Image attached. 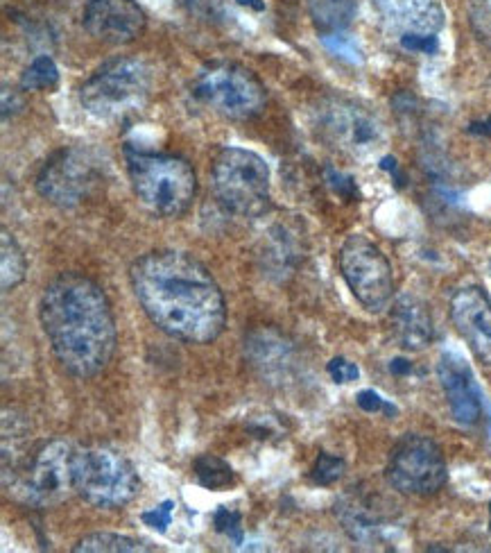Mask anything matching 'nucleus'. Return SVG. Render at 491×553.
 <instances>
[{
	"instance_id": "nucleus-8",
	"label": "nucleus",
	"mask_w": 491,
	"mask_h": 553,
	"mask_svg": "<svg viewBox=\"0 0 491 553\" xmlns=\"http://www.w3.org/2000/svg\"><path fill=\"white\" fill-rule=\"evenodd\" d=\"M193 93L215 114L231 121H247L258 116L267 100L261 80L249 68L231 62L206 66L195 78Z\"/></svg>"
},
{
	"instance_id": "nucleus-10",
	"label": "nucleus",
	"mask_w": 491,
	"mask_h": 553,
	"mask_svg": "<svg viewBox=\"0 0 491 553\" xmlns=\"http://www.w3.org/2000/svg\"><path fill=\"white\" fill-rule=\"evenodd\" d=\"M387 483L401 495H435L449 481V467L437 442L419 433H406L390 452Z\"/></svg>"
},
{
	"instance_id": "nucleus-12",
	"label": "nucleus",
	"mask_w": 491,
	"mask_h": 553,
	"mask_svg": "<svg viewBox=\"0 0 491 553\" xmlns=\"http://www.w3.org/2000/svg\"><path fill=\"white\" fill-rule=\"evenodd\" d=\"M317 127L333 148L358 159L372 157L385 146L383 123L351 100H324L317 109Z\"/></svg>"
},
{
	"instance_id": "nucleus-17",
	"label": "nucleus",
	"mask_w": 491,
	"mask_h": 553,
	"mask_svg": "<svg viewBox=\"0 0 491 553\" xmlns=\"http://www.w3.org/2000/svg\"><path fill=\"white\" fill-rule=\"evenodd\" d=\"M394 338L410 352H421L433 343L435 327L428 306L415 295H401L390 313Z\"/></svg>"
},
{
	"instance_id": "nucleus-2",
	"label": "nucleus",
	"mask_w": 491,
	"mask_h": 553,
	"mask_svg": "<svg viewBox=\"0 0 491 553\" xmlns=\"http://www.w3.org/2000/svg\"><path fill=\"white\" fill-rule=\"evenodd\" d=\"M39 318L59 365L73 377H96L114 359V311L93 279L80 272L53 279L41 295Z\"/></svg>"
},
{
	"instance_id": "nucleus-29",
	"label": "nucleus",
	"mask_w": 491,
	"mask_h": 553,
	"mask_svg": "<svg viewBox=\"0 0 491 553\" xmlns=\"http://www.w3.org/2000/svg\"><path fill=\"white\" fill-rule=\"evenodd\" d=\"M471 25L482 44L491 48V0H480L471 7Z\"/></svg>"
},
{
	"instance_id": "nucleus-22",
	"label": "nucleus",
	"mask_w": 491,
	"mask_h": 553,
	"mask_svg": "<svg viewBox=\"0 0 491 553\" xmlns=\"http://www.w3.org/2000/svg\"><path fill=\"white\" fill-rule=\"evenodd\" d=\"M75 553H139L152 551L148 544L118 533H91L73 547Z\"/></svg>"
},
{
	"instance_id": "nucleus-15",
	"label": "nucleus",
	"mask_w": 491,
	"mask_h": 553,
	"mask_svg": "<svg viewBox=\"0 0 491 553\" xmlns=\"http://www.w3.org/2000/svg\"><path fill=\"white\" fill-rule=\"evenodd\" d=\"M437 374L455 422L464 427L478 424L482 418V393L467 359L458 352H444L437 363Z\"/></svg>"
},
{
	"instance_id": "nucleus-16",
	"label": "nucleus",
	"mask_w": 491,
	"mask_h": 553,
	"mask_svg": "<svg viewBox=\"0 0 491 553\" xmlns=\"http://www.w3.org/2000/svg\"><path fill=\"white\" fill-rule=\"evenodd\" d=\"M387 25L403 34H437L444 28L439 0H374Z\"/></svg>"
},
{
	"instance_id": "nucleus-7",
	"label": "nucleus",
	"mask_w": 491,
	"mask_h": 553,
	"mask_svg": "<svg viewBox=\"0 0 491 553\" xmlns=\"http://www.w3.org/2000/svg\"><path fill=\"white\" fill-rule=\"evenodd\" d=\"M73 465L75 449L66 440H50L3 481L5 488L25 504L53 508L75 492Z\"/></svg>"
},
{
	"instance_id": "nucleus-5",
	"label": "nucleus",
	"mask_w": 491,
	"mask_h": 553,
	"mask_svg": "<svg viewBox=\"0 0 491 553\" xmlns=\"http://www.w3.org/2000/svg\"><path fill=\"white\" fill-rule=\"evenodd\" d=\"M211 184L218 202L236 216L256 218L270 207V166L252 150H222L213 161Z\"/></svg>"
},
{
	"instance_id": "nucleus-25",
	"label": "nucleus",
	"mask_w": 491,
	"mask_h": 553,
	"mask_svg": "<svg viewBox=\"0 0 491 553\" xmlns=\"http://www.w3.org/2000/svg\"><path fill=\"white\" fill-rule=\"evenodd\" d=\"M59 84V68L48 55H41L25 68L21 89L25 91H50Z\"/></svg>"
},
{
	"instance_id": "nucleus-23",
	"label": "nucleus",
	"mask_w": 491,
	"mask_h": 553,
	"mask_svg": "<svg viewBox=\"0 0 491 553\" xmlns=\"http://www.w3.org/2000/svg\"><path fill=\"white\" fill-rule=\"evenodd\" d=\"M310 12L317 28L324 32H340L356 14V0H310Z\"/></svg>"
},
{
	"instance_id": "nucleus-37",
	"label": "nucleus",
	"mask_w": 491,
	"mask_h": 553,
	"mask_svg": "<svg viewBox=\"0 0 491 553\" xmlns=\"http://www.w3.org/2000/svg\"><path fill=\"white\" fill-rule=\"evenodd\" d=\"M467 130L471 134H480V136H491V118H487V121H480V123H471Z\"/></svg>"
},
{
	"instance_id": "nucleus-19",
	"label": "nucleus",
	"mask_w": 491,
	"mask_h": 553,
	"mask_svg": "<svg viewBox=\"0 0 491 553\" xmlns=\"http://www.w3.org/2000/svg\"><path fill=\"white\" fill-rule=\"evenodd\" d=\"M335 513H338L340 522L344 524V529L349 531L353 540L369 542L376 538L378 529H381V515H378L376 510H372L369 501L360 499L356 495L344 497L338 504V508H335Z\"/></svg>"
},
{
	"instance_id": "nucleus-34",
	"label": "nucleus",
	"mask_w": 491,
	"mask_h": 553,
	"mask_svg": "<svg viewBox=\"0 0 491 553\" xmlns=\"http://www.w3.org/2000/svg\"><path fill=\"white\" fill-rule=\"evenodd\" d=\"M329 184L335 189V193H340L342 198H353V195H358L356 191V184H353L351 177L347 175H340V173H335V170H329Z\"/></svg>"
},
{
	"instance_id": "nucleus-21",
	"label": "nucleus",
	"mask_w": 491,
	"mask_h": 553,
	"mask_svg": "<svg viewBox=\"0 0 491 553\" xmlns=\"http://www.w3.org/2000/svg\"><path fill=\"white\" fill-rule=\"evenodd\" d=\"M25 275H28V259H25L16 238L3 229V236H0V279H3V291H14L23 282Z\"/></svg>"
},
{
	"instance_id": "nucleus-33",
	"label": "nucleus",
	"mask_w": 491,
	"mask_h": 553,
	"mask_svg": "<svg viewBox=\"0 0 491 553\" xmlns=\"http://www.w3.org/2000/svg\"><path fill=\"white\" fill-rule=\"evenodd\" d=\"M356 402L365 413H385V415L396 413V408L392 404H387L381 395L374 393V390H363V393H358Z\"/></svg>"
},
{
	"instance_id": "nucleus-36",
	"label": "nucleus",
	"mask_w": 491,
	"mask_h": 553,
	"mask_svg": "<svg viewBox=\"0 0 491 553\" xmlns=\"http://www.w3.org/2000/svg\"><path fill=\"white\" fill-rule=\"evenodd\" d=\"M381 168H385V170H390V173L394 175V180H396V184H399V186H403V175L399 173V166H396V159H392V157H385V159L381 161Z\"/></svg>"
},
{
	"instance_id": "nucleus-6",
	"label": "nucleus",
	"mask_w": 491,
	"mask_h": 553,
	"mask_svg": "<svg viewBox=\"0 0 491 553\" xmlns=\"http://www.w3.org/2000/svg\"><path fill=\"white\" fill-rule=\"evenodd\" d=\"M75 492L86 504L111 510L132 501L141 490L139 472L125 454L107 445H93L75 452Z\"/></svg>"
},
{
	"instance_id": "nucleus-18",
	"label": "nucleus",
	"mask_w": 491,
	"mask_h": 553,
	"mask_svg": "<svg viewBox=\"0 0 491 553\" xmlns=\"http://www.w3.org/2000/svg\"><path fill=\"white\" fill-rule=\"evenodd\" d=\"M245 354L252 368L261 377L281 381L288 374L292 361V345L277 329H256L245 340Z\"/></svg>"
},
{
	"instance_id": "nucleus-26",
	"label": "nucleus",
	"mask_w": 491,
	"mask_h": 553,
	"mask_svg": "<svg viewBox=\"0 0 491 553\" xmlns=\"http://www.w3.org/2000/svg\"><path fill=\"white\" fill-rule=\"evenodd\" d=\"M344 470H347V463H344L340 456L322 452L317 456L313 472H310V479H313L317 486H333L335 481L342 479Z\"/></svg>"
},
{
	"instance_id": "nucleus-3",
	"label": "nucleus",
	"mask_w": 491,
	"mask_h": 553,
	"mask_svg": "<svg viewBox=\"0 0 491 553\" xmlns=\"http://www.w3.org/2000/svg\"><path fill=\"white\" fill-rule=\"evenodd\" d=\"M127 173L134 195L154 216L177 218L195 200V170L182 157L127 150Z\"/></svg>"
},
{
	"instance_id": "nucleus-4",
	"label": "nucleus",
	"mask_w": 491,
	"mask_h": 553,
	"mask_svg": "<svg viewBox=\"0 0 491 553\" xmlns=\"http://www.w3.org/2000/svg\"><path fill=\"white\" fill-rule=\"evenodd\" d=\"M152 68L139 57H118L102 64L80 87V102L100 121H116L143 109L152 93Z\"/></svg>"
},
{
	"instance_id": "nucleus-9",
	"label": "nucleus",
	"mask_w": 491,
	"mask_h": 553,
	"mask_svg": "<svg viewBox=\"0 0 491 553\" xmlns=\"http://www.w3.org/2000/svg\"><path fill=\"white\" fill-rule=\"evenodd\" d=\"M102 161L86 148H62L48 157L37 175V191L59 209H73L89 200L102 184Z\"/></svg>"
},
{
	"instance_id": "nucleus-27",
	"label": "nucleus",
	"mask_w": 491,
	"mask_h": 553,
	"mask_svg": "<svg viewBox=\"0 0 491 553\" xmlns=\"http://www.w3.org/2000/svg\"><path fill=\"white\" fill-rule=\"evenodd\" d=\"M213 524H215V531L227 535L234 544L243 542V526H240L243 524V517H240L238 510L220 506L213 515Z\"/></svg>"
},
{
	"instance_id": "nucleus-30",
	"label": "nucleus",
	"mask_w": 491,
	"mask_h": 553,
	"mask_svg": "<svg viewBox=\"0 0 491 553\" xmlns=\"http://www.w3.org/2000/svg\"><path fill=\"white\" fill-rule=\"evenodd\" d=\"M175 501H163V504H159L157 508L152 510H145V513L141 515V520L145 526H150L152 531L157 533H168V526L172 524V510H175Z\"/></svg>"
},
{
	"instance_id": "nucleus-13",
	"label": "nucleus",
	"mask_w": 491,
	"mask_h": 553,
	"mask_svg": "<svg viewBox=\"0 0 491 553\" xmlns=\"http://www.w3.org/2000/svg\"><path fill=\"white\" fill-rule=\"evenodd\" d=\"M84 28L105 44H132L145 30V14L134 0H86Z\"/></svg>"
},
{
	"instance_id": "nucleus-35",
	"label": "nucleus",
	"mask_w": 491,
	"mask_h": 553,
	"mask_svg": "<svg viewBox=\"0 0 491 553\" xmlns=\"http://www.w3.org/2000/svg\"><path fill=\"white\" fill-rule=\"evenodd\" d=\"M390 372L396 374V377H403V374H410L412 372V363L406 361V359H394L390 363Z\"/></svg>"
},
{
	"instance_id": "nucleus-11",
	"label": "nucleus",
	"mask_w": 491,
	"mask_h": 553,
	"mask_svg": "<svg viewBox=\"0 0 491 553\" xmlns=\"http://www.w3.org/2000/svg\"><path fill=\"white\" fill-rule=\"evenodd\" d=\"M340 270L353 297L367 311L378 313L390 306L394 295V272L378 245L363 234H353L340 250Z\"/></svg>"
},
{
	"instance_id": "nucleus-24",
	"label": "nucleus",
	"mask_w": 491,
	"mask_h": 553,
	"mask_svg": "<svg viewBox=\"0 0 491 553\" xmlns=\"http://www.w3.org/2000/svg\"><path fill=\"white\" fill-rule=\"evenodd\" d=\"M193 472L197 483L206 490H225L236 481L234 467L213 454L197 456L193 463Z\"/></svg>"
},
{
	"instance_id": "nucleus-38",
	"label": "nucleus",
	"mask_w": 491,
	"mask_h": 553,
	"mask_svg": "<svg viewBox=\"0 0 491 553\" xmlns=\"http://www.w3.org/2000/svg\"><path fill=\"white\" fill-rule=\"evenodd\" d=\"M489 531H491V506H489Z\"/></svg>"
},
{
	"instance_id": "nucleus-20",
	"label": "nucleus",
	"mask_w": 491,
	"mask_h": 553,
	"mask_svg": "<svg viewBox=\"0 0 491 553\" xmlns=\"http://www.w3.org/2000/svg\"><path fill=\"white\" fill-rule=\"evenodd\" d=\"M299 259L297 248L292 245V238L283 227H277L270 234V241H267L263 250V261L265 270L270 277L283 279V275H290L295 270V263Z\"/></svg>"
},
{
	"instance_id": "nucleus-32",
	"label": "nucleus",
	"mask_w": 491,
	"mask_h": 553,
	"mask_svg": "<svg viewBox=\"0 0 491 553\" xmlns=\"http://www.w3.org/2000/svg\"><path fill=\"white\" fill-rule=\"evenodd\" d=\"M326 370H329L331 379L335 381V384H349V381H356L360 377L358 365L347 361V359H342V356H338V359H333Z\"/></svg>"
},
{
	"instance_id": "nucleus-1",
	"label": "nucleus",
	"mask_w": 491,
	"mask_h": 553,
	"mask_svg": "<svg viewBox=\"0 0 491 553\" xmlns=\"http://www.w3.org/2000/svg\"><path fill=\"white\" fill-rule=\"evenodd\" d=\"M129 282L145 316L182 343H213L227 325L218 282L193 254L157 250L129 268Z\"/></svg>"
},
{
	"instance_id": "nucleus-31",
	"label": "nucleus",
	"mask_w": 491,
	"mask_h": 553,
	"mask_svg": "<svg viewBox=\"0 0 491 553\" xmlns=\"http://www.w3.org/2000/svg\"><path fill=\"white\" fill-rule=\"evenodd\" d=\"M401 46L410 50V53L433 55L439 48V39H437V34H403Z\"/></svg>"
},
{
	"instance_id": "nucleus-14",
	"label": "nucleus",
	"mask_w": 491,
	"mask_h": 553,
	"mask_svg": "<svg viewBox=\"0 0 491 553\" xmlns=\"http://www.w3.org/2000/svg\"><path fill=\"white\" fill-rule=\"evenodd\" d=\"M451 320L476 359L491 365V300L480 286H464L451 297Z\"/></svg>"
},
{
	"instance_id": "nucleus-28",
	"label": "nucleus",
	"mask_w": 491,
	"mask_h": 553,
	"mask_svg": "<svg viewBox=\"0 0 491 553\" xmlns=\"http://www.w3.org/2000/svg\"><path fill=\"white\" fill-rule=\"evenodd\" d=\"M322 44L335 57L347 59V62H351V64L363 62V50H360L356 41L349 39V37H342V34H324Z\"/></svg>"
}]
</instances>
